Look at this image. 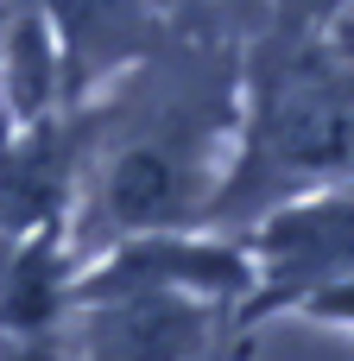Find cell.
I'll return each instance as SVG.
<instances>
[{
    "label": "cell",
    "mask_w": 354,
    "mask_h": 361,
    "mask_svg": "<svg viewBox=\"0 0 354 361\" xmlns=\"http://www.w3.org/2000/svg\"><path fill=\"white\" fill-rule=\"evenodd\" d=\"M354 0H266L260 32H329Z\"/></svg>",
    "instance_id": "obj_4"
},
{
    "label": "cell",
    "mask_w": 354,
    "mask_h": 361,
    "mask_svg": "<svg viewBox=\"0 0 354 361\" xmlns=\"http://www.w3.org/2000/svg\"><path fill=\"white\" fill-rule=\"evenodd\" d=\"M241 241L253 260V286L234 330L260 336V324L298 317L310 298L354 286V184H329L266 209L253 228H241Z\"/></svg>",
    "instance_id": "obj_2"
},
{
    "label": "cell",
    "mask_w": 354,
    "mask_h": 361,
    "mask_svg": "<svg viewBox=\"0 0 354 361\" xmlns=\"http://www.w3.org/2000/svg\"><path fill=\"white\" fill-rule=\"evenodd\" d=\"M253 349H260V336H247V330H241V336H234V343H228L215 361H253Z\"/></svg>",
    "instance_id": "obj_5"
},
{
    "label": "cell",
    "mask_w": 354,
    "mask_h": 361,
    "mask_svg": "<svg viewBox=\"0 0 354 361\" xmlns=\"http://www.w3.org/2000/svg\"><path fill=\"white\" fill-rule=\"evenodd\" d=\"M329 184H354V51L336 32H253L241 140L209 228L241 235L266 209Z\"/></svg>",
    "instance_id": "obj_1"
},
{
    "label": "cell",
    "mask_w": 354,
    "mask_h": 361,
    "mask_svg": "<svg viewBox=\"0 0 354 361\" xmlns=\"http://www.w3.org/2000/svg\"><path fill=\"white\" fill-rule=\"evenodd\" d=\"M234 336L222 305L184 292H101L70 305L57 361H215Z\"/></svg>",
    "instance_id": "obj_3"
},
{
    "label": "cell",
    "mask_w": 354,
    "mask_h": 361,
    "mask_svg": "<svg viewBox=\"0 0 354 361\" xmlns=\"http://www.w3.org/2000/svg\"><path fill=\"white\" fill-rule=\"evenodd\" d=\"M329 32H336V38H342V44H348V51H354V6H348V13H342V19H336V25H329Z\"/></svg>",
    "instance_id": "obj_6"
},
{
    "label": "cell",
    "mask_w": 354,
    "mask_h": 361,
    "mask_svg": "<svg viewBox=\"0 0 354 361\" xmlns=\"http://www.w3.org/2000/svg\"><path fill=\"white\" fill-rule=\"evenodd\" d=\"M165 6H171V13H177V19H196V13H203V6H209V0H165Z\"/></svg>",
    "instance_id": "obj_7"
}]
</instances>
